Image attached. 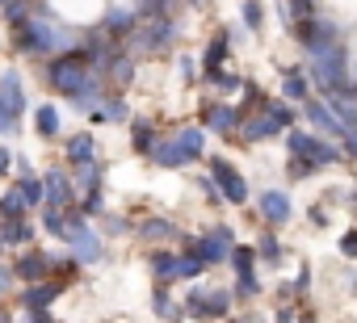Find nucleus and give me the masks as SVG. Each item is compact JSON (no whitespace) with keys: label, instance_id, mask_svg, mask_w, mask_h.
Masks as SVG:
<instances>
[{"label":"nucleus","instance_id":"nucleus-1","mask_svg":"<svg viewBox=\"0 0 357 323\" xmlns=\"http://www.w3.org/2000/svg\"><path fill=\"white\" fill-rule=\"evenodd\" d=\"M68 42H72V34L51 17V9H34L22 26H17V51H38V55H63L68 51Z\"/></svg>","mask_w":357,"mask_h":323},{"label":"nucleus","instance_id":"nucleus-2","mask_svg":"<svg viewBox=\"0 0 357 323\" xmlns=\"http://www.w3.org/2000/svg\"><path fill=\"white\" fill-rule=\"evenodd\" d=\"M97 72H93V63H89V55L76 47V51H63V55H51V63H47V88L51 93H59V97H76V93H84L89 88V80H93Z\"/></svg>","mask_w":357,"mask_h":323},{"label":"nucleus","instance_id":"nucleus-3","mask_svg":"<svg viewBox=\"0 0 357 323\" xmlns=\"http://www.w3.org/2000/svg\"><path fill=\"white\" fill-rule=\"evenodd\" d=\"M172 38H176L172 17H139V26L122 42H130V55H155V51H168Z\"/></svg>","mask_w":357,"mask_h":323},{"label":"nucleus","instance_id":"nucleus-4","mask_svg":"<svg viewBox=\"0 0 357 323\" xmlns=\"http://www.w3.org/2000/svg\"><path fill=\"white\" fill-rule=\"evenodd\" d=\"M311 68H315V76H319L324 88H349L344 84V76H349V51H344V42L315 47L311 51Z\"/></svg>","mask_w":357,"mask_h":323},{"label":"nucleus","instance_id":"nucleus-5","mask_svg":"<svg viewBox=\"0 0 357 323\" xmlns=\"http://www.w3.org/2000/svg\"><path fill=\"white\" fill-rule=\"evenodd\" d=\"M286 151L311 159L315 168H319V164H336V159H340V151H336L328 139H315V134H303V130H290V134H286Z\"/></svg>","mask_w":357,"mask_h":323},{"label":"nucleus","instance_id":"nucleus-6","mask_svg":"<svg viewBox=\"0 0 357 323\" xmlns=\"http://www.w3.org/2000/svg\"><path fill=\"white\" fill-rule=\"evenodd\" d=\"M185 256H198V260H206V265L231 260V227H219V231H211L206 239H185Z\"/></svg>","mask_w":357,"mask_h":323},{"label":"nucleus","instance_id":"nucleus-7","mask_svg":"<svg viewBox=\"0 0 357 323\" xmlns=\"http://www.w3.org/2000/svg\"><path fill=\"white\" fill-rule=\"evenodd\" d=\"M211 177H215L219 194H223L231 206H244V202H248V181L227 164V159H211Z\"/></svg>","mask_w":357,"mask_h":323},{"label":"nucleus","instance_id":"nucleus-8","mask_svg":"<svg viewBox=\"0 0 357 323\" xmlns=\"http://www.w3.org/2000/svg\"><path fill=\"white\" fill-rule=\"evenodd\" d=\"M290 26H294V38H298L307 51H315V47H324V42H336V26H332L328 17H319V13L298 17V22H290Z\"/></svg>","mask_w":357,"mask_h":323},{"label":"nucleus","instance_id":"nucleus-9","mask_svg":"<svg viewBox=\"0 0 357 323\" xmlns=\"http://www.w3.org/2000/svg\"><path fill=\"white\" fill-rule=\"evenodd\" d=\"M286 126L269 113V109H252L248 118H244V126H240V134H244V143H265V139H278Z\"/></svg>","mask_w":357,"mask_h":323},{"label":"nucleus","instance_id":"nucleus-10","mask_svg":"<svg viewBox=\"0 0 357 323\" xmlns=\"http://www.w3.org/2000/svg\"><path fill=\"white\" fill-rule=\"evenodd\" d=\"M13 277L17 281H26V285H34V281H47L51 277V256L47 252H22L17 260H13Z\"/></svg>","mask_w":357,"mask_h":323},{"label":"nucleus","instance_id":"nucleus-11","mask_svg":"<svg viewBox=\"0 0 357 323\" xmlns=\"http://www.w3.org/2000/svg\"><path fill=\"white\" fill-rule=\"evenodd\" d=\"M227 294L223 290H194L190 298H185V315H198V319H215V315H223L227 310Z\"/></svg>","mask_w":357,"mask_h":323},{"label":"nucleus","instance_id":"nucleus-12","mask_svg":"<svg viewBox=\"0 0 357 323\" xmlns=\"http://www.w3.org/2000/svg\"><path fill=\"white\" fill-rule=\"evenodd\" d=\"M202 122H206L211 130H219V134H231V130H240V126H244V109H236V105L219 101V105H206Z\"/></svg>","mask_w":357,"mask_h":323},{"label":"nucleus","instance_id":"nucleus-13","mask_svg":"<svg viewBox=\"0 0 357 323\" xmlns=\"http://www.w3.org/2000/svg\"><path fill=\"white\" fill-rule=\"evenodd\" d=\"M261 214H265L269 227H282V223H290L294 206H290V198H286L282 189H265V194H261Z\"/></svg>","mask_w":357,"mask_h":323},{"label":"nucleus","instance_id":"nucleus-14","mask_svg":"<svg viewBox=\"0 0 357 323\" xmlns=\"http://www.w3.org/2000/svg\"><path fill=\"white\" fill-rule=\"evenodd\" d=\"M324 101L344 126H357V97H353V88H324Z\"/></svg>","mask_w":357,"mask_h":323},{"label":"nucleus","instance_id":"nucleus-15","mask_svg":"<svg viewBox=\"0 0 357 323\" xmlns=\"http://www.w3.org/2000/svg\"><path fill=\"white\" fill-rule=\"evenodd\" d=\"M147 155H151V164H160V168H185L190 164V155L181 151V143H176V139H155V147Z\"/></svg>","mask_w":357,"mask_h":323},{"label":"nucleus","instance_id":"nucleus-16","mask_svg":"<svg viewBox=\"0 0 357 323\" xmlns=\"http://www.w3.org/2000/svg\"><path fill=\"white\" fill-rule=\"evenodd\" d=\"M303 113L315 122V130H324V134H332V139H340V134L349 130V126H344V122L328 109V101H307V109H303Z\"/></svg>","mask_w":357,"mask_h":323},{"label":"nucleus","instance_id":"nucleus-17","mask_svg":"<svg viewBox=\"0 0 357 323\" xmlns=\"http://www.w3.org/2000/svg\"><path fill=\"white\" fill-rule=\"evenodd\" d=\"M43 194H47V206H55V210H68L72 206V181L63 173H47Z\"/></svg>","mask_w":357,"mask_h":323},{"label":"nucleus","instance_id":"nucleus-18","mask_svg":"<svg viewBox=\"0 0 357 323\" xmlns=\"http://www.w3.org/2000/svg\"><path fill=\"white\" fill-rule=\"evenodd\" d=\"M231 265H236V273H240V294H257V277H252V248H248V244L231 248Z\"/></svg>","mask_w":357,"mask_h":323},{"label":"nucleus","instance_id":"nucleus-19","mask_svg":"<svg viewBox=\"0 0 357 323\" xmlns=\"http://www.w3.org/2000/svg\"><path fill=\"white\" fill-rule=\"evenodd\" d=\"M59 290H63V281H59V285H51V281H34V285L22 294V306H26V310H43V306H51V302L59 298Z\"/></svg>","mask_w":357,"mask_h":323},{"label":"nucleus","instance_id":"nucleus-20","mask_svg":"<svg viewBox=\"0 0 357 323\" xmlns=\"http://www.w3.org/2000/svg\"><path fill=\"white\" fill-rule=\"evenodd\" d=\"M68 159L80 168V164H93L97 159V139L93 134H76V139H68Z\"/></svg>","mask_w":357,"mask_h":323},{"label":"nucleus","instance_id":"nucleus-21","mask_svg":"<svg viewBox=\"0 0 357 323\" xmlns=\"http://www.w3.org/2000/svg\"><path fill=\"white\" fill-rule=\"evenodd\" d=\"M135 26H139V13H135V9H109V13H105V30H109L114 38H126Z\"/></svg>","mask_w":357,"mask_h":323},{"label":"nucleus","instance_id":"nucleus-22","mask_svg":"<svg viewBox=\"0 0 357 323\" xmlns=\"http://www.w3.org/2000/svg\"><path fill=\"white\" fill-rule=\"evenodd\" d=\"M151 273L168 285V281H176L181 277V256H172V252H151Z\"/></svg>","mask_w":357,"mask_h":323},{"label":"nucleus","instance_id":"nucleus-23","mask_svg":"<svg viewBox=\"0 0 357 323\" xmlns=\"http://www.w3.org/2000/svg\"><path fill=\"white\" fill-rule=\"evenodd\" d=\"M172 139H176V143H181V151L190 155V164H194V159H198V155L206 151V134H202L198 126H185V130H176Z\"/></svg>","mask_w":357,"mask_h":323},{"label":"nucleus","instance_id":"nucleus-24","mask_svg":"<svg viewBox=\"0 0 357 323\" xmlns=\"http://www.w3.org/2000/svg\"><path fill=\"white\" fill-rule=\"evenodd\" d=\"M223 59H227V34H215L211 38V47H206V76H215V72H223Z\"/></svg>","mask_w":357,"mask_h":323},{"label":"nucleus","instance_id":"nucleus-25","mask_svg":"<svg viewBox=\"0 0 357 323\" xmlns=\"http://www.w3.org/2000/svg\"><path fill=\"white\" fill-rule=\"evenodd\" d=\"M34 126H38L43 139H55V134H59V109H55V105H38V109H34Z\"/></svg>","mask_w":357,"mask_h":323},{"label":"nucleus","instance_id":"nucleus-26","mask_svg":"<svg viewBox=\"0 0 357 323\" xmlns=\"http://www.w3.org/2000/svg\"><path fill=\"white\" fill-rule=\"evenodd\" d=\"M97 118H101V122H130V105H126L122 97H105L101 109H97Z\"/></svg>","mask_w":357,"mask_h":323},{"label":"nucleus","instance_id":"nucleus-27","mask_svg":"<svg viewBox=\"0 0 357 323\" xmlns=\"http://www.w3.org/2000/svg\"><path fill=\"white\" fill-rule=\"evenodd\" d=\"M30 202L22 198V189H9L5 198H0V219H26Z\"/></svg>","mask_w":357,"mask_h":323},{"label":"nucleus","instance_id":"nucleus-28","mask_svg":"<svg viewBox=\"0 0 357 323\" xmlns=\"http://www.w3.org/2000/svg\"><path fill=\"white\" fill-rule=\"evenodd\" d=\"M176 0H135V13L139 17H172Z\"/></svg>","mask_w":357,"mask_h":323},{"label":"nucleus","instance_id":"nucleus-29","mask_svg":"<svg viewBox=\"0 0 357 323\" xmlns=\"http://www.w3.org/2000/svg\"><path fill=\"white\" fill-rule=\"evenodd\" d=\"M0 239L5 244H30V227H26V219H5V227H0Z\"/></svg>","mask_w":357,"mask_h":323},{"label":"nucleus","instance_id":"nucleus-30","mask_svg":"<svg viewBox=\"0 0 357 323\" xmlns=\"http://www.w3.org/2000/svg\"><path fill=\"white\" fill-rule=\"evenodd\" d=\"M105 76H109L114 84H130V80H135V59H130V55L122 51V55H118V59L109 63V72H105Z\"/></svg>","mask_w":357,"mask_h":323},{"label":"nucleus","instance_id":"nucleus-31","mask_svg":"<svg viewBox=\"0 0 357 323\" xmlns=\"http://www.w3.org/2000/svg\"><path fill=\"white\" fill-rule=\"evenodd\" d=\"M282 93H286V101H307V80H303V72H286V76H282Z\"/></svg>","mask_w":357,"mask_h":323},{"label":"nucleus","instance_id":"nucleus-32","mask_svg":"<svg viewBox=\"0 0 357 323\" xmlns=\"http://www.w3.org/2000/svg\"><path fill=\"white\" fill-rule=\"evenodd\" d=\"M155 147V130H151V122L147 118H135V151H151Z\"/></svg>","mask_w":357,"mask_h":323},{"label":"nucleus","instance_id":"nucleus-33","mask_svg":"<svg viewBox=\"0 0 357 323\" xmlns=\"http://www.w3.org/2000/svg\"><path fill=\"white\" fill-rule=\"evenodd\" d=\"M139 231H143V239H172V235H176V227L164 223V219H147Z\"/></svg>","mask_w":357,"mask_h":323},{"label":"nucleus","instance_id":"nucleus-34","mask_svg":"<svg viewBox=\"0 0 357 323\" xmlns=\"http://www.w3.org/2000/svg\"><path fill=\"white\" fill-rule=\"evenodd\" d=\"M17 122H22V113L0 97V134H17Z\"/></svg>","mask_w":357,"mask_h":323},{"label":"nucleus","instance_id":"nucleus-35","mask_svg":"<svg viewBox=\"0 0 357 323\" xmlns=\"http://www.w3.org/2000/svg\"><path fill=\"white\" fill-rule=\"evenodd\" d=\"M211 84H219V93H240L244 88V80L240 76H231V72H215V76H206Z\"/></svg>","mask_w":357,"mask_h":323},{"label":"nucleus","instance_id":"nucleus-36","mask_svg":"<svg viewBox=\"0 0 357 323\" xmlns=\"http://www.w3.org/2000/svg\"><path fill=\"white\" fill-rule=\"evenodd\" d=\"M17 189H22V198H26L30 206H38V202H47V194H43V185H38V181H30V177H22V181H17Z\"/></svg>","mask_w":357,"mask_h":323},{"label":"nucleus","instance_id":"nucleus-37","mask_svg":"<svg viewBox=\"0 0 357 323\" xmlns=\"http://www.w3.org/2000/svg\"><path fill=\"white\" fill-rule=\"evenodd\" d=\"M240 13H244V26H248V30H261L265 13H261V5H257V0H244V5H240Z\"/></svg>","mask_w":357,"mask_h":323},{"label":"nucleus","instance_id":"nucleus-38","mask_svg":"<svg viewBox=\"0 0 357 323\" xmlns=\"http://www.w3.org/2000/svg\"><path fill=\"white\" fill-rule=\"evenodd\" d=\"M286 9H290V22H298V17H311V13H319V9H315V0H286Z\"/></svg>","mask_w":357,"mask_h":323},{"label":"nucleus","instance_id":"nucleus-39","mask_svg":"<svg viewBox=\"0 0 357 323\" xmlns=\"http://www.w3.org/2000/svg\"><path fill=\"white\" fill-rule=\"evenodd\" d=\"M315 173V164H311V159H303V155H290V177L294 181H307Z\"/></svg>","mask_w":357,"mask_h":323},{"label":"nucleus","instance_id":"nucleus-40","mask_svg":"<svg viewBox=\"0 0 357 323\" xmlns=\"http://www.w3.org/2000/svg\"><path fill=\"white\" fill-rule=\"evenodd\" d=\"M265 109H269V113H273L282 126H290V122H294V109H290L286 101H265Z\"/></svg>","mask_w":357,"mask_h":323},{"label":"nucleus","instance_id":"nucleus-41","mask_svg":"<svg viewBox=\"0 0 357 323\" xmlns=\"http://www.w3.org/2000/svg\"><path fill=\"white\" fill-rule=\"evenodd\" d=\"M261 256H265V260H278V256H282V248H278V239H273V235H265V239H261Z\"/></svg>","mask_w":357,"mask_h":323},{"label":"nucleus","instance_id":"nucleus-42","mask_svg":"<svg viewBox=\"0 0 357 323\" xmlns=\"http://www.w3.org/2000/svg\"><path fill=\"white\" fill-rule=\"evenodd\" d=\"M340 252H344V256H357V231H344V235H340Z\"/></svg>","mask_w":357,"mask_h":323},{"label":"nucleus","instance_id":"nucleus-43","mask_svg":"<svg viewBox=\"0 0 357 323\" xmlns=\"http://www.w3.org/2000/svg\"><path fill=\"white\" fill-rule=\"evenodd\" d=\"M340 143H344V151H349V155L357 159V130H353V126H349V130L340 134Z\"/></svg>","mask_w":357,"mask_h":323},{"label":"nucleus","instance_id":"nucleus-44","mask_svg":"<svg viewBox=\"0 0 357 323\" xmlns=\"http://www.w3.org/2000/svg\"><path fill=\"white\" fill-rule=\"evenodd\" d=\"M13 285V269H0V294H5Z\"/></svg>","mask_w":357,"mask_h":323},{"label":"nucleus","instance_id":"nucleus-45","mask_svg":"<svg viewBox=\"0 0 357 323\" xmlns=\"http://www.w3.org/2000/svg\"><path fill=\"white\" fill-rule=\"evenodd\" d=\"M26 323H51V315H47V310H30V319H26Z\"/></svg>","mask_w":357,"mask_h":323},{"label":"nucleus","instance_id":"nucleus-46","mask_svg":"<svg viewBox=\"0 0 357 323\" xmlns=\"http://www.w3.org/2000/svg\"><path fill=\"white\" fill-rule=\"evenodd\" d=\"M278 323H294V310H290V306H282V310H278Z\"/></svg>","mask_w":357,"mask_h":323},{"label":"nucleus","instance_id":"nucleus-47","mask_svg":"<svg viewBox=\"0 0 357 323\" xmlns=\"http://www.w3.org/2000/svg\"><path fill=\"white\" fill-rule=\"evenodd\" d=\"M5 173H9V151L0 147V177H5Z\"/></svg>","mask_w":357,"mask_h":323},{"label":"nucleus","instance_id":"nucleus-48","mask_svg":"<svg viewBox=\"0 0 357 323\" xmlns=\"http://www.w3.org/2000/svg\"><path fill=\"white\" fill-rule=\"evenodd\" d=\"M0 323H13V315H9V310H5V306H0Z\"/></svg>","mask_w":357,"mask_h":323},{"label":"nucleus","instance_id":"nucleus-49","mask_svg":"<svg viewBox=\"0 0 357 323\" xmlns=\"http://www.w3.org/2000/svg\"><path fill=\"white\" fill-rule=\"evenodd\" d=\"M353 97H357V84H353Z\"/></svg>","mask_w":357,"mask_h":323},{"label":"nucleus","instance_id":"nucleus-50","mask_svg":"<svg viewBox=\"0 0 357 323\" xmlns=\"http://www.w3.org/2000/svg\"><path fill=\"white\" fill-rule=\"evenodd\" d=\"M0 248H5V239H0Z\"/></svg>","mask_w":357,"mask_h":323},{"label":"nucleus","instance_id":"nucleus-51","mask_svg":"<svg viewBox=\"0 0 357 323\" xmlns=\"http://www.w3.org/2000/svg\"><path fill=\"white\" fill-rule=\"evenodd\" d=\"M231 323H236V319H231Z\"/></svg>","mask_w":357,"mask_h":323}]
</instances>
